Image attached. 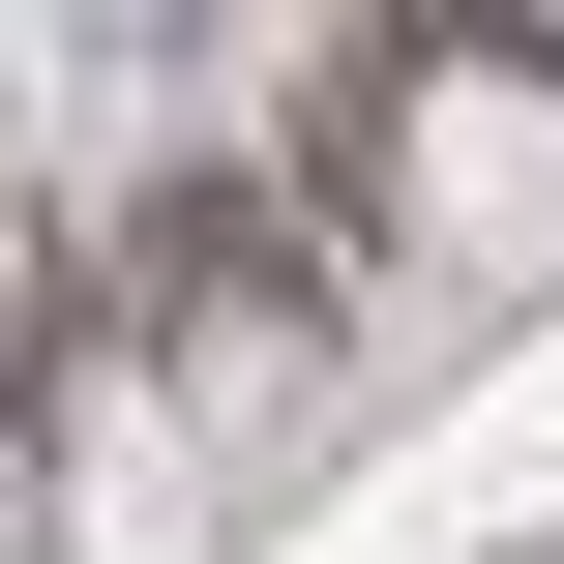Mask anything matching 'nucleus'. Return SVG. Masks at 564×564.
<instances>
[{"label":"nucleus","mask_w":564,"mask_h":564,"mask_svg":"<svg viewBox=\"0 0 564 564\" xmlns=\"http://www.w3.org/2000/svg\"><path fill=\"white\" fill-rule=\"evenodd\" d=\"M387 149H416V208H446V238H564V89H535V59H416V89H387Z\"/></svg>","instance_id":"nucleus-1"},{"label":"nucleus","mask_w":564,"mask_h":564,"mask_svg":"<svg viewBox=\"0 0 564 564\" xmlns=\"http://www.w3.org/2000/svg\"><path fill=\"white\" fill-rule=\"evenodd\" d=\"M59 506H89V564H178V535H208V446H178V387H149V357H89V387H59Z\"/></svg>","instance_id":"nucleus-2"},{"label":"nucleus","mask_w":564,"mask_h":564,"mask_svg":"<svg viewBox=\"0 0 564 564\" xmlns=\"http://www.w3.org/2000/svg\"><path fill=\"white\" fill-rule=\"evenodd\" d=\"M0 564H30V476H0Z\"/></svg>","instance_id":"nucleus-3"}]
</instances>
